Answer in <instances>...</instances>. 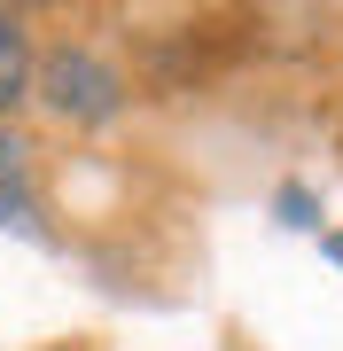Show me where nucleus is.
<instances>
[{"instance_id":"1","label":"nucleus","mask_w":343,"mask_h":351,"mask_svg":"<svg viewBox=\"0 0 343 351\" xmlns=\"http://www.w3.org/2000/svg\"><path fill=\"white\" fill-rule=\"evenodd\" d=\"M31 101L55 117V125H110V117H125L133 101V78L110 63L94 39H55V47H39V78H31Z\"/></svg>"},{"instance_id":"2","label":"nucleus","mask_w":343,"mask_h":351,"mask_svg":"<svg viewBox=\"0 0 343 351\" xmlns=\"http://www.w3.org/2000/svg\"><path fill=\"white\" fill-rule=\"evenodd\" d=\"M47 203H39V149L16 125H0V226L16 234H47Z\"/></svg>"},{"instance_id":"3","label":"nucleus","mask_w":343,"mask_h":351,"mask_svg":"<svg viewBox=\"0 0 343 351\" xmlns=\"http://www.w3.org/2000/svg\"><path fill=\"white\" fill-rule=\"evenodd\" d=\"M31 78H39V39H31V16L24 8H0V125L31 101Z\"/></svg>"},{"instance_id":"4","label":"nucleus","mask_w":343,"mask_h":351,"mask_svg":"<svg viewBox=\"0 0 343 351\" xmlns=\"http://www.w3.org/2000/svg\"><path fill=\"white\" fill-rule=\"evenodd\" d=\"M320 250H328V258H335V265H343V234H320Z\"/></svg>"}]
</instances>
